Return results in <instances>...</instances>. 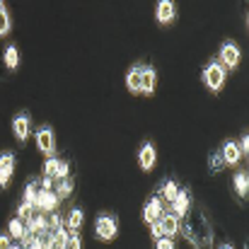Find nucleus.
I'll use <instances>...</instances> for the list:
<instances>
[{
    "label": "nucleus",
    "mask_w": 249,
    "mask_h": 249,
    "mask_svg": "<svg viewBox=\"0 0 249 249\" xmlns=\"http://www.w3.org/2000/svg\"><path fill=\"white\" fill-rule=\"evenodd\" d=\"M10 32V15L5 12V7H0V36H5Z\"/></svg>",
    "instance_id": "obj_26"
},
{
    "label": "nucleus",
    "mask_w": 249,
    "mask_h": 249,
    "mask_svg": "<svg viewBox=\"0 0 249 249\" xmlns=\"http://www.w3.org/2000/svg\"><path fill=\"white\" fill-rule=\"evenodd\" d=\"M155 158H158V155H155V148H153L150 143H145V145L141 148V153H138V165L148 172V169L155 167Z\"/></svg>",
    "instance_id": "obj_10"
},
{
    "label": "nucleus",
    "mask_w": 249,
    "mask_h": 249,
    "mask_svg": "<svg viewBox=\"0 0 249 249\" xmlns=\"http://www.w3.org/2000/svg\"><path fill=\"white\" fill-rule=\"evenodd\" d=\"M17 218H19L22 223H29V220L34 218V208H32L29 203H22V206L17 208Z\"/></svg>",
    "instance_id": "obj_22"
},
{
    "label": "nucleus",
    "mask_w": 249,
    "mask_h": 249,
    "mask_svg": "<svg viewBox=\"0 0 249 249\" xmlns=\"http://www.w3.org/2000/svg\"><path fill=\"white\" fill-rule=\"evenodd\" d=\"M36 145H39V150H41L44 155H49V158L56 153V138H53V131H51L49 126H44V128L36 131Z\"/></svg>",
    "instance_id": "obj_4"
},
{
    "label": "nucleus",
    "mask_w": 249,
    "mask_h": 249,
    "mask_svg": "<svg viewBox=\"0 0 249 249\" xmlns=\"http://www.w3.org/2000/svg\"><path fill=\"white\" fill-rule=\"evenodd\" d=\"M5 66H7L10 71H15V68L19 66V53H17L15 46H7V49H5Z\"/></svg>",
    "instance_id": "obj_20"
},
{
    "label": "nucleus",
    "mask_w": 249,
    "mask_h": 249,
    "mask_svg": "<svg viewBox=\"0 0 249 249\" xmlns=\"http://www.w3.org/2000/svg\"><path fill=\"white\" fill-rule=\"evenodd\" d=\"M150 232H153V237H155V240H162V237H165V232H162V225H160V220L150 223Z\"/></svg>",
    "instance_id": "obj_29"
},
{
    "label": "nucleus",
    "mask_w": 249,
    "mask_h": 249,
    "mask_svg": "<svg viewBox=\"0 0 249 249\" xmlns=\"http://www.w3.org/2000/svg\"><path fill=\"white\" fill-rule=\"evenodd\" d=\"M0 249H12V245H10V237H7V235H0Z\"/></svg>",
    "instance_id": "obj_33"
},
{
    "label": "nucleus",
    "mask_w": 249,
    "mask_h": 249,
    "mask_svg": "<svg viewBox=\"0 0 249 249\" xmlns=\"http://www.w3.org/2000/svg\"><path fill=\"white\" fill-rule=\"evenodd\" d=\"M53 184H58V191H56V196H58V198L71 196V194H73V189H75V181H73L71 177H66V179H61V181H53Z\"/></svg>",
    "instance_id": "obj_17"
},
{
    "label": "nucleus",
    "mask_w": 249,
    "mask_h": 249,
    "mask_svg": "<svg viewBox=\"0 0 249 249\" xmlns=\"http://www.w3.org/2000/svg\"><path fill=\"white\" fill-rule=\"evenodd\" d=\"M34 198H36V179H32L29 184H27V189H24V203H34Z\"/></svg>",
    "instance_id": "obj_23"
},
{
    "label": "nucleus",
    "mask_w": 249,
    "mask_h": 249,
    "mask_svg": "<svg viewBox=\"0 0 249 249\" xmlns=\"http://www.w3.org/2000/svg\"><path fill=\"white\" fill-rule=\"evenodd\" d=\"M10 177H12V172H5V169H0V186H2V189L7 186V181H10Z\"/></svg>",
    "instance_id": "obj_32"
},
{
    "label": "nucleus",
    "mask_w": 249,
    "mask_h": 249,
    "mask_svg": "<svg viewBox=\"0 0 249 249\" xmlns=\"http://www.w3.org/2000/svg\"><path fill=\"white\" fill-rule=\"evenodd\" d=\"M189 208H191V194H189L186 189H179V194H177L174 201H172V213H174L177 218H184V215L189 213Z\"/></svg>",
    "instance_id": "obj_5"
},
{
    "label": "nucleus",
    "mask_w": 249,
    "mask_h": 249,
    "mask_svg": "<svg viewBox=\"0 0 249 249\" xmlns=\"http://www.w3.org/2000/svg\"><path fill=\"white\" fill-rule=\"evenodd\" d=\"M203 83L208 85L213 92H218L223 85H225V68L218 63V61H211L203 71Z\"/></svg>",
    "instance_id": "obj_1"
},
{
    "label": "nucleus",
    "mask_w": 249,
    "mask_h": 249,
    "mask_svg": "<svg viewBox=\"0 0 249 249\" xmlns=\"http://www.w3.org/2000/svg\"><path fill=\"white\" fill-rule=\"evenodd\" d=\"M158 249H174V242L169 237H162V240H158Z\"/></svg>",
    "instance_id": "obj_31"
},
{
    "label": "nucleus",
    "mask_w": 249,
    "mask_h": 249,
    "mask_svg": "<svg viewBox=\"0 0 249 249\" xmlns=\"http://www.w3.org/2000/svg\"><path fill=\"white\" fill-rule=\"evenodd\" d=\"M68 172H71V162H68V160H58L56 172H53V181H61V179H66V177H68Z\"/></svg>",
    "instance_id": "obj_21"
},
{
    "label": "nucleus",
    "mask_w": 249,
    "mask_h": 249,
    "mask_svg": "<svg viewBox=\"0 0 249 249\" xmlns=\"http://www.w3.org/2000/svg\"><path fill=\"white\" fill-rule=\"evenodd\" d=\"M0 169H5V172H15V155L2 153V155H0Z\"/></svg>",
    "instance_id": "obj_24"
},
{
    "label": "nucleus",
    "mask_w": 249,
    "mask_h": 249,
    "mask_svg": "<svg viewBox=\"0 0 249 249\" xmlns=\"http://www.w3.org/2000/svg\"><path fill=\"white\" fill-rule=\"evenodd\" d=\"M66 249H83V240L78 232H71L68 240H66Z\"/></svg>",
    "instance_id": "obj_27"
},
{
    "label": "nucleus",
    "mask_w": 249,
    "mask_h": 249,
    "mask_svg": "<svg viewBox=\"0 0 249 249\" xmlns=\"http://www.w3.org/2000/svg\"><path fill=\"white\" fill-rule=\"evenodd\" d=\"M220 58H223V63H225L228 68H235V66L240 63V49H237L232 41H228V44H223V49H220Z\"/></svg>",
    "instance_id": "obj_6"
},
{
    "label": "nucleus",
    "mask_w": 249,
    "mask_h": 249,
    "mask_svg": "<svg viewBox=\"0 0 249 249\" xmlns=\"http://www.w3.org/2000/svg\"><path fill=\"white\" fill-rule=\"evenodd\" d=\"M155 85H158V73L153 68H143V78H141V92L145 94H153L155 92Z\"/></svg>",
    "instance_id": "obj_12"
},
{
    "label": "nucleus",
    "mask_w": 249,
    "mask_h": 249,
    "mask_svg": "<svg viewBox=\"0 0 249 249\" xmlns=\"http://www.w3.org/2000/svg\"><path fill=\"white\" fill-rule=\"evenodd\" d=\"M12 131H15L17 141H27V136H29V116L27 114H17L15 121H12Z\"/></svg>",
    "instance_id": "obj_8"
},
{
    "label": "nucleus",
    "mask_w": 249,
    "mask_h": 249,
    "mask_svg": "<svg viewBox=\"0 0 249 249\" xmlns=\"http://www.w3.org/2000/svg\"><path fill=\"white\" fill-rule=\"evenodd\" d=\"M220 167H225V160H223V155H220V153L211 155V172H220Z\"/></svg>",
    "instance_id": "obj_28"
},
{
    "label": "nucleus",
    "mask_w": 249,
    "mask_h": 249,
    "mask_svg": "<svg viewBox=\"0 0 249 249\" xmlns=\"http://www.w3.org/2000/svg\"><path fill=\"white\" fill-rule=\"evenodd\" d=\"M162 194H165V201H174V196L179 194V189H177V184L174 181H165V186H162Z\"/></svg>",
    "instance_id": "obj_25"
},
{
    "label": "nucleus",
    "mask_w": 249,
    "mask_h": 249,
    "mask_svg": "<svg viewBox=\"0 0 249 249\" xmlns=\"http://www.w3.org/2000/svg\"><path fill=\"white\" fill-rule=\"evenodd\" d=\"M141 78H143V66H133L126 75V85L131 92H141Z\"/></svg>",
    "instance_id": "obj_14"
},
{
    "label": "nucleus",
    "mask_w": 249,
    "mask_h": 249,
    "mask_svg": "<svg viewBox=\"0 0 249 249\" xmlns=\"http://www.w3.org/2000/svg\"><path fill=\"white\" fill-rule=\"evenodd\" d=\"M220 249H232V247H228V245H225V247H220Z\"/></svg>",
    "instance_id": "obj_35"
},
{
    "label": "nucleus",
    "mask_w": 249,
    "mask_h": 249,
    "mask_svg": "<svg viewBox=\"0 0 249 249\" xmlns=\"http://www.w3.org/2000/svg\"><path fill=\"white\" fill-rule=\"evenodd\" d=\"M116 232H119V225H116V220H114L111 215H99V218H97V223H94V235H97L99 240H114Z\"/></svg>",
    "instance_id": "obj_3"
},
{
    "label": "nucleus",
    "mask_w": 249,
    "mask_h": 249,
    "mask_svg": "<svg viewBox=\"0 0 249 249\" xmlns=\"http://www.w3.org/2000/svg\"><path fill=\"white\" fill-rule=\"evenodd\" d=\"M155 17H158V22H160V24L172 22V19H174V2H169V0L158 2V7H155Z\"/></svg>",
    "instance_id": "obj_11"
},
{
    "label": "nucleus",
    "mask_w": 249,
    "mask_h": 249,
    "mask_svg": "<svg viewBox=\"0 0 249 249\" xmlns=\"http://www.w3.org/2000/svg\"><path fill=\"white\" fill-rule=\"evenodd\" d=\"M58 196H56V191H49V189H39L36 191V198H34V203H32V208L34 211H56L58 208Z\"/></svg>",
    "instance_id": "obj_2"
},
{
    "label": "nucleus",
    "mask_w": 249,
    "mask_h": 249,
    "mask_svg": "<svg viewBox=\"0 0 249 249\" xmlns=\"http://www.w3.org/2000/svg\"><path fill=\"white\" fill-rule=\"evenodd\" d=\"M10 235L15 237V240H24L27 237V225L17 218V220H10Z\"/></svg>",
    "instance_id": "obj_19"
},
{
    "label": "nucleus",
    "mask_w": 249,
    "mask_h": 249,
    "mask_svg": "<svg viewBox=\"0 0 249 249\" xmlns=\"http://www.w3.org/2000/svg\"><path fill=\"white\" fill-rule=\"evenodd\" d=\"M160 225H162V232H165V237L177 235V232H179V228H181V223H179V218H177L174 213H162V218H160Z\"/></svg>",
    "instance_id": "obj_9"
},
{
    "label": "nucleus",
    "mask_w": 249,
    "mask_h": 249,
    "mask_svg": "<svg viewBox=\"0 0 249 249\" xmlns=\"http://www.w3.org/2000/svg\"><path fill=\"white\" fill-rule=\"evenodd\" d=\"M232 184H235V191H237V196H247V189H249V179L245 172H237L235 174V179H232Z\"/></svg>",
    "instance_id": "obj_16"
},
{
    "label": "nucleus",
    "mask_w": 249,
    "mask_h": 249,
    "mask_svg": "<svg viewBox=\"0 0 249 249\" xmlns=\"http://www.w3.org/2000/svg\"><path fill=\"white\" fill-rule=\"evenodd\" d=\"M61 228H66V220L61 218V213H56V211H53V213L46 218V230L53 235V232H58Z\"/></svg>",
    "instance_id": "obj_18"
},
{
    "label": "nucleus",
    "mask_w": 249,
    "mask_h": 249,
    "mask_svg": "<svg viewBox=\"0 0 249 249\" xmlns=\"http://www.w3.org/2000/svg\"><path fill=\"white\" fill-rule=\"evenodd\" d=\"M51 186H53V179H51V177H44V179H41V189H49V191H51Z\"/></svg>",
    "instance_id": "obj_34"
},
{
    "label": "nucleus",
    "mask_w": 249,
    "mask_h": 249,
    "mask_svg": "<svg viewBox=\"0 0 249 249\" xmlns=\"http://www.w3.org/2000/svg\"><path fill=\"white\" fill-rule=\"evenodd\" d=\"M220 155H223V160H225V165H237V160H240V150H237V143H232V141H228V143L223 145V150H220Z\"/></svg>",
    "instance_id": "obj_13"
},
{
    "label": "nucleus",
    "mask_w": 249,
    "mask_h": 249,
    "mask_svg": "<svg viewBox=\"0 0 249 249\" xmlns=\"http://www.w3.org/2000/svg\"><path fill=\"white\" fill-rule=\"evenodd\" d=\"M56 165H58V160H56V158H49V160H46V165H44V172H46V177H51V179H53Z\"/></svg>",
    "instance_id": "obj_30"
},
{
    "label": "nucleus",
    "mask_w": 249,
    "mask_h": 249,
    "mask_svg": "<svg viewBox=\"0 0 249 249\" xmlns=\"http://www.w3.org/2000/svg\"><path fill=\"white\" fill-rule=\"evenodd\" d=\"M162 213H165L162 201H160V198H153V201L143 208V220H145V223H155V220L162 218Z\"/></svg>",
    "instance_id": "obj_7"
},
{
    "label": "nucleus",
    "mask_w": 249,
    "mask_h": 249,
    "mask_svg": "<svg viewBox=\"0 0 249 249\" xmlns=\"http://www.w3.org/2000/svg\"><path fill=\"white\" fill-rule=\"evenodd\" d=\"M80 225H83V211H80V208H73L71 215L66 218V230H68V232H78Z\"/></svg>",
    "instance_id": "obj_15"
}]
</instances>
